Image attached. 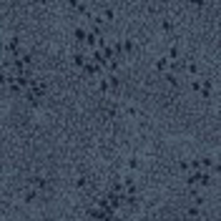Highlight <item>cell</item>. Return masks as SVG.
<instances>
[{
    "label": "cell",
    "mask_w": 221,
    "mask_h": 221,
    "mask_svg": "<svg viewBox=\"0 0 221 221\" xmlns=\"http://www.w3.org/2000/svg\"><path fill=\"white\" fill-rule=\"evenodd\" d=\"M166 66H168V63H166V58H161L158 63H156V70H166Z\"/></svg>",
    "instance_id": "obj_1"
}]
</instances>
